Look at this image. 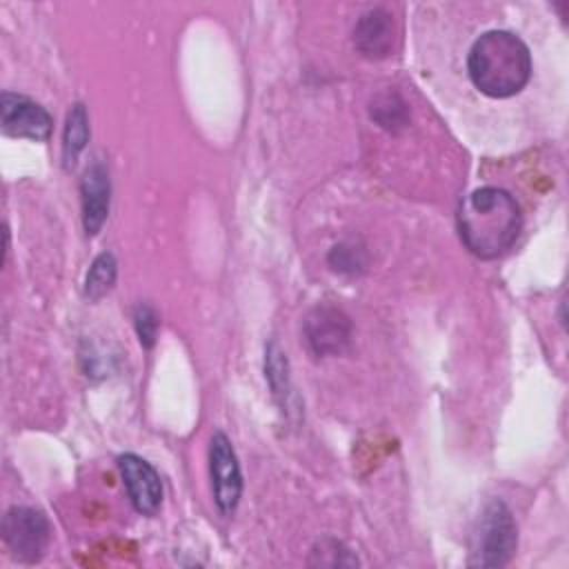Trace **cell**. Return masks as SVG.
<instances>
[{
    "mask_svg": "<svg viewBox=\"0 0 569 569\" xmlns=\"http://www.w3.org/2000/svg\"><path fill=\"white\" fill-rule=\"evenodd\" d=\"M396 38H398L396 20H393L391 11H387L382 7L369 9L367 13H362L353 29L356 49L365 58H371V60L387 58L393 51Z\"/></svg>",
    "mask_w": 569,
    "mask_h": 569,
    "instance_id": "obj_10",
    "label": "cell"
},
{
    "mask_svg": "<svg viewBox=\"0 0 569 569\" xmlns=\"http://www.w3.org/2000/svg\"><path fill=\"white\" fill-rule=\"evenodd\" d=\"M118 469L133 509L142 516H153L162 505V482L158 471L136 453L118 456Z\"/></svg>",
    "mask_w": 569,
    "mask_h": 569,
    "instance_id": "obj_8",
    "label": "cell"
},
{
    "mask_svg": "<svg viewBox=\"0 0 569 569\" xmlns=\"http://www.w3.org/2000/svg\"><path fill=\"white\" fill-rule=\"evenodd\" d=\"M369 111H371V118L389 131H396V129L405 127V122H407V104L396 93L376 96Z\"/></svg>",
    "mask_w": 569,
    "mask_h": 569,
    "instance_id": "obj_14",
    "label": "cell"
},
{
    "mask_svg": "<svg viewBox=\"0 0 569 569\" xmlns=\"http://www.w3.org/2000/svg\"><path fill=\"white\" fill-rule=\"evenodd\" d=\"M309 565H322V567H353L358 565V558L351 556V551L338 542V540H320L311 549Z\"/></svg>",
    "mask_w": 569,
    "mask_h": 569,
    "instance_id": "obj_15",
    "label": "cell"
},
{
    "mask_svg": "<svg viewBox=\"0 0 569 569\" xmlns=\"http://www.w3.org/2000/svg\"><path fill=\"white\" fill-rule=\"evenodd\" d=\"M0 124L11 138L47 140L53 129V118L40 102L22 93L4 91L0 96Z\"/></svg>",
    "mask_w": 569,
    "mask_h": 569,
    "instance_id": "obj_6",
    "label": "cell"
},
{
    "mask_svg": "<svg viewBox=\"0 0 569 569\" xmlns=\"http://www.w3.org/2000/svg\"><path fill=\"white\" fill-rule=\"evenodd\" d=\"M89 140V116L82 102L71 104L67 120H64V131H62V164L69 169L76 164L80 151L87 147Z\"/></svg>",
    "mask_w": 569,
    "mask_h": 569,
    "instance_id": "obj_12",
    "label": "cell"
},
{
    "mask_svg": "<svg viewBox=\"0 0 569 569\" xmlns=\"http://www.w3.org/2000/svg\"><path fill=\"white\" fill-rule=\"evenodd\" d=\"M133 327H136L140 345L147 347V349L153 347L156 333H158V313H156V309L147 302H140L133 309Z\"/></svg>",
    "mask_w": 569,
    "mask_h": 569,
    "instance_id": "obj_17",
    "label": "cell"
},
{
    "mask_svg": "<svg viewBox=\"0 0 569 569\" xmlns=\"http://www.w3.org/2000/svg\"><path fill=\"white\" fill-rule=\"evenodd\" d=\"M209 473L218 509L233 513L242 493V473L231 440L222 431H216L209 442Z\"/></svg>",
    "mask_w": 569,
    "mask_h": 569,
    "instance_id": "obj_5",
    "label": "cell"
},
{
    "mask_svg": "<svg viewBox=\"0 0 569 569\" xmlns=\"http://www.w3.org/2000/svg\"><path fill=\"white\" fill-rule=\"evenodd\" d=\"M2 540L16 560L38 562L51 540L49 520L40 509L11 507L2 516Z\"/></svg>",
    "mask_w": 569,
    "mask_h": 569,
    "instance_id": "obj_4",
    "label": "cell"
},
{
    "mask_svg": "<svg viewBox=\"0 0 569 569\" xmlns=\"http://www.w3.org/2000/svg\"><path fill=\"white\" fill-rule=\"evenodd\" d=\"M302 333L313 356H338L349 347L351 320L345 311L322 305L305 318Z\"/></svg>",
    "mask_w": 569,
    "mask_h": 569,
    "instance_id": "obj_7",
    "label": "cell"
},
{
    "mask_svg": "<svg viewBox=\"0 0 569 569\" xmlns=\"http://www.w3.org/2000/svg\"><path fill=\"white\" fill-rule=\"evenodd\" d=\"M329 264L333 271L338 273H349V276H356L360 271H365V264H367V256L360 247L356 244H349V242H342V244H336L331 251H329Z\"/></svg>",
    "mask_w": 569,
    "mask_h": 569,
    "instance_id": "obj_16",
    "label": "cell"
},
{
    "mask_svg": "<svg viewBox=\"0 0 569 569\" xmlns=\"http://www.w3.org/2000/svg\"><path fill=\"white\" fill-rule=\"evenodd\" d=\"M456 218L462 244L482 260L509 251L522 229L520 204L498 187H480L465 196Z\"/></svg>",
    "mask_w": 569,
    "mask_h": 569,
    "instance_id": "obj_1",
    "label": "cell"
},
{
    "mask_svg": "<svg viewBox=\"0 0 569 569\" xmlns=\"http://www.w3.org/2000/svg\"><path fill=\"white\" fill-rule=\"evenodd\" d=\"M467 71L480 93L509 98L520 93L529 82L531 53L516 33L491 29L471 44Z\"/></svg>",
    "mask_w": 569,
    "mask_h": 569,
    "instance_id": "obj_2",
    "label": "cell"
},
{
    "mask_svg": "<svg viewBox=\"0 0 569 569\" xmlns=\"http://www.w3.org/2000/svg\"><path fill=\"white\" fill-rule=\"evenodd\" d=\"M264 378L269 382L271 396L278 402L280 411L284 416H291V411H296L291 407V400L296 396L289 378V360H287V353L278 347V342H269L264 349Z\"/></svg>",
    "mask_w": 569,
    "mask_h": 569,
    "instance_id": "obj_11",
    "label": "cell"
},
{
    "mask_svg": "<svg viewBox=\"0 0 569 569\" xmlns=\"http://www.w3.org/2000/svg\"><path fill=\"white\" fill-rule=\"evenodd\" d=\"M109 202H111V180L107 164L96 158L84 169L80 180V204H82V224L87 236H96L107 216H109Z\"/></svg>",
    "mask_w": 569,
    "mask_h": 569,
    "instance_id": "obj_9",
    "label": "cell"
},
{
    "mask_svg": "<svg viewBox=\"0 0 569 569\" xmlns=\"http://www.w3.org/2000/svg\"><path fill=\"white\" fill-rule=\"evenodd\" d=\"M116 273H118V264L113 253L102 251L100 256H96L84 278V296L89 300H100L113 287Z\"/></svg>",
    "mask_w": 569,
    "mask_h": 569,
    "instance_id": "obj_13",
    "label": "cell"
},
{
    "mask_svg": "<svg viewBox=\"0 0 569 569\" xmlns=\"http://www.w3.org/2000/svg\"><path fill=\"white\" fill-rule=\"evenodd\" d=\"M518 547V527L502 500H489L473 527L469 545L471 567H505Z\"/></svg>",
    "mask_w": 569,
    "mask_h": 569,
    "instance_id": "obj_3",
    "label": "cell"
}]
</instances>
